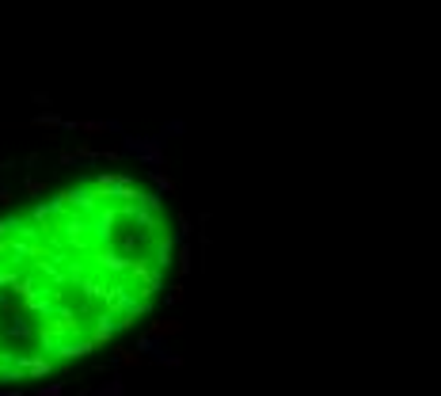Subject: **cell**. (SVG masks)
<instances>
[{
    "instance_id": "cell-1",
    "label": "cell",
    "mask_w": 441,
    "mask_h": 396,
    "mask_svg": "<svg viewBox=\"0 0 441 396\" xmlns=\"http://www.w3.org/2000/svg\"><path fill=\"white\" fill-rule=\"evenodd\" d=\"M175 256L163 198L88 175L0 217V385L42 381L137 328Z\"/></svg>"
}]
</instances>
